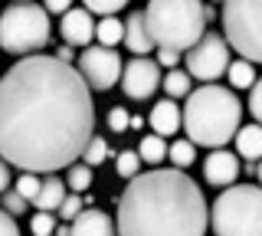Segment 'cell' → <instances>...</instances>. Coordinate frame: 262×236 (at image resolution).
<instances>
[{"instance_id":"21","label":"cell","mask_w":262,"mask_h":236,"mask_svg":"<svg viewBox=\"0 0 262 236\" xmlns=\"http://www.w3.org/2000/svg\"><path fill=\"white\" fill-rule=\"evenodd\" d=\"M138 154H141V161H147V164L158 167L164 158H167V144H164L161 135H144L141 144H138Z\"/></svg>"},{"instance_id":"3","label":"cell","mask_w":262,"mask_h":236,"mask_svg":"<svg viewBox=\"0 0 262 236\" xmlns=\"http://www.w3.org/2000/svg\"><path fill=\"white\" fill-rule=\"evenodd\" d=\"M243 121V105L233 89L203 82L200 89H190L184 105V132L193 144L203 148H223L233 141Z\"/></svg>"},{"instance_id":"36","label":"cell","mask_w":262,"mask_h":236,"mask_svg":"<svg viewBox=\"0 0 262 236\" xmlns=\"http://www.w3.org/2000/svg\"><path fill=\"white\" fill-rule=\"evenodd\" d=\"M10 184H13V181H10V164H7V161L0 158V194H4Z\"/></svg>"},{"instance_id":"1","label":"cell","mask_w":262,"mask_h":236,"mask_svg":"<svg viewBox=\"0 0 262 236\" xmlns=\"http://www.w3.org/2000/svg\"><path fill=\"white\" fill-rule=\"evenodd\" d=\"M95 135L92 89L82 72L46 53L0 76V158L33 174L76 164Z\"/></svg>"},{"instance_id":"30","label":"cell","mask_w":262,"mask_h":236,"mask_svg":"<svg viewBox=\"0 0 262 236\" xmlns=\"http://www.w3.org/2000/svg\"><path fill=\"white\" fill-rule=\"evenodd\" d=\"M56 213H59L62 220H69V223H72V220H76V217L82 213V197H79V194H66V200L59 203V210H56Z\"/></svg>"},{"instance_id":"25","label":"cell","mask_w":262,"mask_h":236,"mask_svg":"<svg viewBox=\"0 0 262 236\" xmlns=\"http://www.w3.org/2000/svg\"><path fill=\"white\" fill-rule=\"evenodd\" d=\"M115 170H118V177L131 181L135 174H141V154L138 151H121L118 158H115Z\"/></svg>"},{"instance_id":"40","label":"cell","mask_w":262,"mask_h":236,"mask_svg":"<svg viewBox=\"0 0 262 236\" xmlns=\"http://www.w3.org/2000/svg\"><path fill=\"white\" fill-rule=\"evenodd\" d=\"M256 177H259V187H262V161L256 164Z\"/></svg>"},{"instance_id":"11","label":"cell","mask_w":262,"mask_h":236,"mask_svg":"<svg viewBox=\"0 0 262 236\" xmlns=\"http://www.w3.org/2000/svg\"><path fill=\"white\" fill-rule=\"evenodd\" d=\"M203 177H207V184H213V187L236 184V177H239V161H236V154L226 151V148H213L210 158L203 161Z\"/></svg>"},{"instance_id":"22","label":"cell","mask_w":262,"mask_h":236,"mask_svg":"<svg viewBox=\"0 0 262 236\" xmlns=\"http://www.w3.org/2000/svg\"><path fill=\"white\" fill-rule=\"evenodd\" d=\"M66 187H69L72 194H85L89 187H92V167L82 161V164H69L66 167Z\"/></svg>"},{"instance_id":"37","label":"cell","mask_w":262,"mask_h":236,"mask_svg":"<svg viewBox=\"0 0 262 236\" xmlns=\"http://www.w3.org/2000/svg\"><path fill=\"white\" fill-rule=\"evenodd\" d=\"M56 59H62V62H69V66H72V59H76L72 46H69V43H66V46H59V50H56Z\"/></svg>"},{"instance_id":"14","label":"cell","mask_w":262,"mask_h":236,"mask_svg":"<svg viewBox=\"0 0 262 236\" xmlns=\"http://www.w3.org/2000/svg\"><path fill=\"white\" fill-rule=\"evenodd\" d=\"M72 236H118V230L105 210H82L72 220Z\"/></svg>"},{"instance_id":"15","label":"cell","mask_w":262,"mask_h":236,"mask_svg":"<svg viewBox=\"0 0 262 236\" xmlns=\"http://www.w3.org/2000/svg\"><path fill=\"white\" fill-rule=\"evenodd\" d=\"M121 43L128 46V53H138V56L154 50L151 30H147V23H144V10H131V17L125 23V39H121Z\"/></svg>"},{"instance_id":"16","label":"cell","mask_w":262,"mask_h":236,"mask_svg":"<svg viewBox=\"0 0 262 236\" xmlns=\"http://www.w3.org/2000/svg\"><path fill=\"white\" fill-rule=\"evenodd\" d=\"M66 200V181H59L56 174H43V181H39V194L33 197L30 203L36 210H59V203Z\"/></svg>"},{"instance_id":"35","label":"cell","mask_w":262,"mask_h":236,"mask_svg":"<svg viewBox=\"0 0 262 236\" xmlns=\"http://www.w3.org/2000/svg\"><path fill=\"white\" fill-rule=\"evenodd\" d=\"M43 7H46L49 13H66L72 7V0H43Z\"/></svg>"},{"instance_id":"31","label":"cell","mask_w":262,"mask_h":236,"mask_svg":"<svg viewBox=\"0 0 262 236\" xmlns=\"http://www.w3.org/2000/svg\"><path fill=\"white\" fill-rule=\"evenodd\" d=\"M108 128H112V132H118V135H125L128 128H131V115H128L125 109H121V105L108 112Z\"/></svg>"},{"instance_id":"12","label":"cell","mask_w":262,"mask_h":236,"mask_svg":"<svg viewBox=\"0 0 262 236\" xmlns=\"http://www.w3.org/2000/svg\"><path fill=\"white\" fill-rule=\"evenodd\" d=\"M62 39L69 46H89L95 39V23H92V13L85 7H69L62 13V27H59Z\"/></svg>"},{"instance_id":"24","label":"cell","mask_w":262,"mask_h":236,"mask_svg":"<svg viewBox=\"0 0 262 236\" xmlns=\"http://www.w3.org/2000/svg\"><path fill=\"white\" fill-rule=\"evenodd\" d=\"M105 158H112V148L105 144V138L92 135V141L85 144V151H82V161H85L89 167H98V164H105Z\"/></svg>"},{"instance_id":"38","label":"cell","mask_w":262,"mask_h":236,"mask_svg":"<svg viewBox=\"0 0 262 236\" xmlns=\"http://www.w3.org/2000/svg\"><path fill=\"white\" fill-rule=\"evenodd\" d=\"M53 233H56V236H72V226H66V223H62V226H56Z\"/></svg>"},{"instance_id":"6","label":"cell","mask_w":262,"mask_h":236,"mask_svg":"<svg viewBox=\"0 0 262 236\" xmlns=\"http://www.w3.org/2000/svg\"><path fill=\"white\" fill-rule=\"evenodd\" d=\"M49 10L33 0H16L0 13V50L13 56H33L49 43Z\"/></svg>"},{"instance_id":"2","label":"cell","mask_w":262,"mask_h":236,"mask_svg":"<svg viewBox=\"0 0 262 236\" xmlns=\"http://www.w3.org/2000/svg\"><path fill=\"white\" fill-rule=\"evenodd\" d=\"M210 207L200 184L180 167L135 174L118 197V236H203Z\"/></svg>"},{"instance_id":"32","label":"cell","mask_w":262,"mask_h":236,"mask_svg":"<svg viewBox=\"0 0 262 236\" xmlns=\"http://www.w3.org/2000/svg\"><path fill=\"white\" fill-rule=\"evenodd\" d=\"M249 112H252V118L262 125V79H256L249 89Z\"/></svg>"},{"instance_id":"27","label":"cell","mask_w":262,"mask_h":236,"mask_svg":"<svg viewBox=\"0 0 262 236\" xmlns=\"http://www.w3.org/2000/svg\"><path fill=\"white\" fill-rule=\"evenodd\" d=\"M27 197H23V194H16V190H10V187H7L4 194H0V207L7 210V213L10 217H20V213H27Z\"/></svg>"},{"instance_id":"19","label":"cell","mask_w":262,"mask_h":236,"mask_svg":"<svg viewBox=\"0 0 262 236\" xmlns=\"http://www.w3.org/2000/svg\"><path fill=\"white\" fill-rule=\"evenodd\" d=\"M95 39L102 46H112V50H115V46L125 39V23H121L118 17H102L95 23Z\"/></svg>"},{"instance_id":"8","label":"cell","mask_w":262,"mask_h":236,"mask_svg":"<svg viewBox=\"0 0 262 236\" xmlns=\"http://www.w3.org/2000/svg\"><path fill=\"white\" fill-rule=\"evenodd\" d=\"M229 69V43L220 33H203L187 50V72L200 82H216Z\"/></svg>"},{"instance_id":"17","label":"cell","mask_w":262,"mask_h":236,"mask_svg":"<svg viewBox=\"0 0 262 236\" xmlns=\"http://www.w3.org/2000/svg\"><path fill=\"white\" fill-rule=\"evenodd\" d=\"M236 151H239V158H249V161L262 158V125L259 121L236 132Z\"/></svg>"},{"instance_id":"5","label":"cell","mask_w":262,"mask_h":236,"mask_svg":"<svg viewBox=\"0 0 262 236\" xmlns=\"http://www.w3.org/2000/svg\"><path fill=\"white\" fill-rule=\"evenodd\" d=\"M213 236H262V187L229 184L210 207Z\"/></svg>"},{"instance_id":"29","label":"cell","mask_w":262,"mask_h":236,"mask_svg":"<svg viewBox=\"0 0 262 236\" xmlns=\"http://www.w3.org/2000/svg\"><path fill=\"white\" fill-rule=\"evenodd\" d=\"M30 230H33V236H53L56 217L49 213V210H36V213H33V220H30Z\"/></svg>"},{"instance_id":"9","label":"cell","mask_w":262,"mask_h":236,"mask_svg":"<svg viewBox=\"0 0 262 236\" xmlns=\"http://www.w3.org/2000/svg\"><path fill=\"white\" fill-rule=\"evenodd\" d=\"M82 79L89 82L92 92H108L112 85L121 82V69H125V62H121V56L112 50V46H89L85 53L79 56V66Z\"/></svg>"},{"instance_id":"10","label":"cell","mask_w":262,"mask_h":236,"mask_svg":"<svg viewBox=\"0 0 262 236\" xmlns=\"http://www.w3.org/2000/svg\"><path fill=\"white\" fill-rule=\"evenodd\" d=\"M161 66L154 59H147V56H135L131 62H125V69H121V92L128 95V99L135 102H144L151 99L154 92H158L161 85Z\"/></svg>"},{"instance_id":"7","label":"cell","mask_w":262,"mask_h":236,"mask_svg":"<svg viewBox=\"0 0 262 236\" xmlns=\"http://www.w3.org/2000/svg\"><path fill=\"white\" fill-rule=\"evenodd\" d=\"M223 39L239 59L262 62V0H223Z\"/></svg>"},{"instance_id":"4","label":"cell","mask_w":262,"mask_h":236,"mask_svg":"<svg viewBox=\"0 0 262 236\" xmlns=\"http://www.w3.org/2000/svg\"><path fill=\"white\" fill-rule=\"evenodd\" d=\"M144 23L151 30L154 46H167L177 53H187L207 33L203 0H147Z\"/></svg>"},{"instance_id":"34","label":"cell","mask_w":262,"mask_h":236,"mask_svg":"<svg viewBox=\"0 0 262 236\" xmlns=\"http://www.w3.org/2000/svg\"><path fill=\"white\" fill-rule=\"evenodd\" d=\"M177 62H180V53H177V50H167V46H161L158 66H164V69H177Z\"/></svg>"},{"instance_id":"26","label":"cell","mask_w":262,"mask_h":236,"mask_svg":"<svg viewBox=\"0 0 262 236\" xmlns=\"http://www.w3.org/2000/svg\"><path fill=\"white\" fill-rule=\"evenodd\" d=\"M89 13H98V17H115L118 10H125L128 0H82Z\"/></svg>"},{"instance_id":"20","label":"cell","mask_w":262,"mask_h":236,"mask_svg":"<svg viewBox=\"0 0 262 236\" xmlns=\"http://www.w3.org/2000/svg\"><path fill=\"white\" fill-rule=\"evenodd\" d=\"M190 82H193V76L190 72H180V69H170L167 76L161 79L167 99H184V95H190Z\"/></svg>"},{"instance_id":"39","label":"cell","mask_w":262,"mask_h":236,"mask_svg":"<svg viewBox=\"0 0 262 236\" xmlns=\"http://www.w3.org/2000/svg\"><path fill=\"white\" fill-rule=\"evenodd\" d=\"M203 17H207V23H213V17H216V10H213V7H207V4H203Z\"/></svg>"},{"instance_id":"28","label":"cell","mask_w":262,"mask_h":236,"mask_svg":"<svg viewBox=\"0 0 262 236\" xmlns=\"http://www.w3.org/2000/svg\"><path fill=\"white\" fill-rule=\"evenodd\" d=\"M39 181H43V177H39V174H33V170H23V174L16 177L13 190H16V194H23V197H27V200H33V197H36V194H39Z\"/></svg>"},{"instance_id":"13","label":"cell","mask_w":262,"mask_h":236,"mask_svg":"<svg viewBox=\"0 0 262 236\" xmlns=\"http://www.w3.org/2000/svg\"><path fill=\"white\" fill-rule=\"evenodd\" d=\"M151 128H154V135H161V138H170V135H177L180 132V125H184V112H180V105L174 99H161L158 105L151 109Z\"/></svg>"},{"instance_id":"18","label":"cell","mask_w":262,"mask_h":236,"mask_svg":"<svg viewBox=\"0 0 262 236\" xmlns=\"http://www.w3.org/2000/svg\"><path fill=\"white\" fill-rule=\"evenodd\" d=\"M226 79L233 89H252V82H256V62L249 59H229V69H226Z\"/></svg>"},{"instance_id":"33","label":"cell","mask_w":262,"mask_h":236,"mask_svg":"<svg viewBox=\"0 0 262 236\" xmlns=\"http://www.w3.org/2000/svg\"><path fill=\"white\" fill-rule=\"evenodd\" d=\"M0 236H20V226H16V220L7 213L4 207H0Z\"/></svg>"},{"instance_id":"23","label":"cell","mask_w":262,"mask_h":236,"mask_svg":"<svg viewBox=\"0 0 262 236\" xmlns=\"http://www.w3.org/2000/svg\"><path fill=\"white\" fill-rule=\"evenodd\" d=\"M167 158H170V164L180 167V170H187L196 161V144L187 138V141H174V144H167Z\"/></svg>"}]
</instances>
